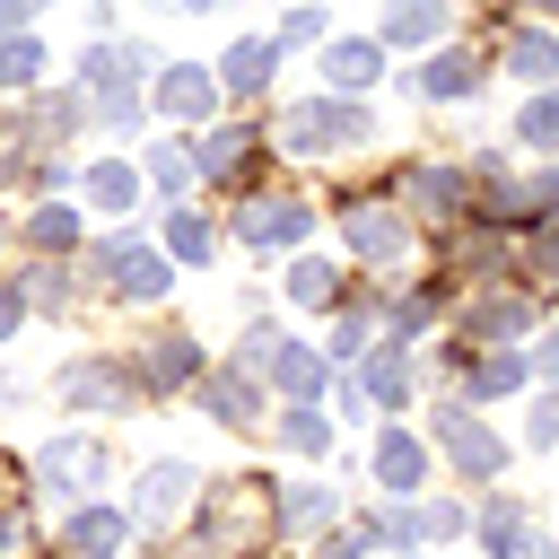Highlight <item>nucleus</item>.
<instances>
[{"label":"nucleus","instance_id":"obj_37","mask_svg":"<svg viewBox=\"0 0 559 559\" xmlns=\"http://www.w3.org/2000/svg\"><path fill=\"white\" fill-rule=\"evenodd\" d=\"M533 9H559V0H533Z\"/></svg>","mask_w":559,"mask_h":559},{"label":"nucleus","instance_id":"obj_36","mask_svg":"<svg viewBox=\"0 0 559 559\" xmlns=\"http://www.w3.org/2000/svg\"><path fill=\"white\" fill-rule=\"evenodd\" d=\"M166 9H210V0H166Z\"/></svg>","mask_w":559,"mask_h":559},{"label":"nucleus","instance_id":"obj_14","mask_svg":"<svg viewBox=\"0 0 559 559\" xmlns=\"http://www.w3.org/2000/svg\"><path fill=\"white\" fill-rule=\"evenodd\" d=\"M157 105H166V114H201V105H210V70H192V61H183V70H166Z\"/></svg>","mask_w":559,"mask_h":559},{"label":"nucleus","instance_id":"obj_18","mask_svg":"<svg viewBox=\"0 0 559 559\" xmlns=\"http://www.w3.org/2000/svg\"><path fill=\"white\" fill-rule=\"evenodd\" d=\"M480 533H489V550H498V559H533V533H524V515H515V507H498Z\"/></svg>","mask_w":559,"mask_h":559},{"label":"nucleus","instance_id":"obj_3","mask_svg":"<svg viewBox=\"0 0 559 559\" xmlns=\"http://www.w3.org/2000/svg\"><path fill=\"white\" fill-rule=\"evenodd\" d=\"M341 236H349L367 262H384V253H402V236H411V227H402L384 201H358V210H341Z\"/></svg>","mask_w":559,"mask_h":559},{"label":"nucleus","instance_id":"obj_33","mask_svg":"<svg viewBox=\"0 0 559 559\" xmlns=\"http://www.w3.org/2000/svg\"><path fill=\"white\" fill-rule=\"evenodd\" d=\"M533 367H542V376H559V332H542V349H533Z\"/></svg>","mask_w":559,"mask_h":559},{"label":"nucleus","instance_id":"obj_28","mask_svg":"<svg viewBox=\"0 0 559 559\" xmlns=\"http://www.w3.org/2000/svg\"><path fill=\"white\" fill-rule=\"evenodd\" d=\"M524 140L533 148H559V96H533L524 105Z\"/></svg>","mask_w":559,"mask_h":559},{"label":"nucleus","instance_id":"obj_7","mask_svg":"<svg viewBox=\"0 0 559 559\" xmlns=\"http://www.w3.org/2000/svg\"><path fill=\"white\" fill-rule=\"evenodd\" d=\"M306 236V210L297 201H253L245 210V245H297Z\"/></svg>","mask_w":559,"mask_h":559},{"label":"nucleus","instance_id":"obj_25","mask_svg":"<svg viewBox=\"0 0 559 559\" xmlns=\"http://www.w3.org/2000/svg\"><path fill=\"white\" fill-rule=\"evenodd\" d=\"M288 297L297 306H332V262H297L288 271Z\"/></svg>","mask_w":559,"mask_h":559},{"label":"nucleus","instance_id":"obj_16","mask_svg":"<svg viewBox=\"0 0 559 559\" xmlns=\"http://www.w3.org/2000/svg\"><path fill=\"white\" fill-rule=\"evenodd\" d=\"M271 52H280V44H262V35H253V44H236V52H227V87H236V96H253V87H262V70H271Z\"/></svg>","mask_w":559,"mask_h":559},{"label":"nucleus","instance_id":"obj_24","mask_svg":"<svg viewBox=\"0 0 559 559\" xmlns=\"http://www.w3.org/2000/svg\"><path fill=\"white\" fill-rule=\"evenodd\" d=\"M437 26H445V0H402V9H393V35H402V44H419V35H437Z\"/></svg>","mask_w":559,"mask_h":559},{"label":"nucleus","instance_id":"obj_19","mask_svg":"<svg viewBox=\"0 0 559 559\" xmlns=\"http://www.w3.org/2000/svg\"><path fill=\"white\" fill-rule=\"evenodd\" d=\"M507 61H515L524 79H550V70H559V44H550V35H515V44H507Z\"/></svg>","mask_w":559,"mask_h":559},{"label":"nucleus","instance_id":"obj_5","mask_svg":"<svg viewBox=\"0 0 559 559\" xmlns=\"http://www.w3.org/2000/svg\"><path fill=\"white\" fill-rule=\"evenodd\" d=\"M183 498H192V472H183V463H148V472H140V515H148V524H166Z\"/></svg>","mask_w":559,"mask_h":559},{"label":"nucleus","instance_id":"obj_38","mask_svg":"<svg viewBox=\"0 0 559 559\" xmlns=\"http://www.w3.org/2000/svg\"><path fill=\"white\" fill-rule=\"evenodd\" d=\"M0 480H9V472H0Z\"/></svg>","mask_w":559,"mask_h":559},{"label":"nucleus","instance_id":"obj_35","mask_svg":"<svg viewBox=\"0 0 559 559\" xmlns=\"http://www.w3.org/2000/svg\"><path fill=\"white\" fill-rule=\"evenodd\" d=\"M17 306H26V297H17V288H0V332L17 323Z\"/></svg>","mask_w":559,"mask_h":559},{"label":"nucleus","instance_id":"obj_21","mask_svg":"<svg viewBox=\"0 0 559 559\" xmlns=\"http://www.w3.org/2000/svg\"><path fill=\"white\" fill-rule=\"evenodd\" d=\"M131 192H140L131 166H96V175H87V201H105V210H131Z\"/></svg>","mask_w":559,"mask_h":559},{"label":"nucleus","instance_id":"obj_9","mask_svg":"<svg viewBox=\"0 0 559 559\" xmlns=\"http://www.w3.org/2000/svg\"><path fill=\"white\" fill-rule=\"evenodd\" d=\"M437 437H445V445L463 454V472H498V437H480V428H472L463 411H437Z\"/></svg>","mask_w":559,"mask_h":559},{"label":"nucleus","instance_id":"obj_2","mask_svg":"<svg viewBox=\"0 0 559 559\" xmlns=\"http://www.w3.org/2000/svg\"><path fill=\"white\" fill-rule=\"evenodd\" d=\"M105 262H114V288H122V297H166V288H175V280H166V253L131 245V236H114Z\"/></svg>","mask_w":559,"mask_h":559},{"label":"nucleus","instance_id":"obj_13","mask_svg":"<svg viewBox=\"0 0 559 559\" xmlns=\"http://www.w3.org/2000/svg\"><path fill=\"white\" fill-rule=\"evenodd\" d=\"M411 87H419V96H463V87H472V61H463V52H437L428 70H411Z\"/></svg>","mask_w":559,"mask_h":559},{"label":"nucleus","instance_id":"obj_22","mask_svg":"<svg viewBox=\"0 0 559 559\" xmlns=\"http://www.w3.org/2000/svg\"><path fill=\"white\" fill-rule=\"evenodd\" d=\"M411 192H419L428 210H454V201H463V175H454V166H419V175H411Z\"/></svg>","mask_w":559,"mask_h":559},{"label":"nucleus","instance_id":"obj_26","mask_svg":"<svg viewBox=\"0 0 559 559\" xmlns=\"http://www.w3.org/2000/svg\"><path fill=\"white\" fill-rule=\"evenodd\" d=\"M524 384V358H480L472 367V393H515Z\"/></svg>","mask_w":559,"mask_h":559},{"label":"nucleus","instance_id":"obj_15","mask_svg":"<svg viewBox=\"0 0 559 559\" xmlns=\"http://www.w3.org/2000/svg\"><path fill=\"white\" fill-rule=\"evenodd\" d=\"M323 70H332V87H367L376 79V44H332Z\"/></svg>","mask_w":559,"mask_h":559},{"label":"nucleus","instance_id":"obj_29","mask_svg":"<svg viewBox=\"0 0 559 559\" xmlns=\"http://www.w3.org/2000/svg\"><path fill=\"white\" fill-rule=\"evenodd\" d=\"M332 358H341V367L367 358V314H341V323H332Z\"/></svg>","mask_w":559,"mask_h":559},{"label":"nucleus","instance_id":"obj_12","mask_svg":"<svg viewBox=\"0 0 559 559\" xmlns=\"http://www.w3.org/2000/svg\"><path fill=\"white\" fill-rule=\"evenodd\" d=\"M61 393H70V402H87V411H114V402H122V376H114V367H70V376H61Z\"/></svg>","mask_w":559,"mask_h":559},{"label":"nucleus","instance_id":"obj_10","mask_svg":"<svg viewBox=\"0 0 559 559\" xmlns=\"http://www.w3.org/2000/svg\"><path fill=\"white\" fill-rule=\"evenodd\" d=\"M201 411H210V419H227V428H245V419H253V384L218 367V376L201 384Z\"/></svg>","mask_w":559,"mask_h":559},{"label":"nucleus","instance_id":"obj_30","mask_svg":"<svg viewBox=\"0 0 559 559\" xmlns=\"http://www.w3.org/2000/svg\"><path fill=\"white\" fill-rule=\"evenodd\" d=\"M280 437H288L297 454H323V419H314V411H288V428H280Z\"/></svg>","mask_w":559,"mask_h":559},{"label":"nucleus","instance_id":"obj_34","mask_svg":"<svg viewBox=\"0 0 559 559\" xmlns=\"http://www.w3.org/2000/svg\"><path fill=\"white\" fill-rule=\"evenodd\" d=\"M26 9H35V0H0V26H26Z\"/></svg>","mask_w":559,"mask_h":559},{"label":"nucleus","instance_id":"obj_27","mask_svg":"<svg viewBox=\"0 0 559 559\" xmlns=\"http://www.w3.org/2000/svg\"><path fill=\"white\" fill-rule=\"evenodd\" d=\"M35 70H44V52H35L26 35H17V44H0V87H26Z\"/></svg>","mask_w":559,"mask_h":559},{"label":"nucleus","instance_id":"obj_6","mask_svg":"<svg viewBox=\"0 0 559 559\" xmlns=\"http://www.w3.org/2000/svg\"><path fill=\"white\" fill-rule=\"evenodd\" d=\"M122 533H131V524H122L114 507H79L61 542H70V550H87V559H114V550H122Z\"/></svg>","mask_w":559,"mask_h":559},{"label":"nucleus","instance_id":"obj_23","mask_svg":"<svg viewBox=\"0 0 559 559\" xmlns=\"http://www.w3.org/2000/svg\"><path fill=\"white\" fill-rule=\"evenodd\" d=\"M367 384H376L384 402H402V393H411V367H402V349H367Z\"/></svg>","mask_w":559,"mask_h":559},{"label":"nucleus","instance_id":"obj_31","mask_svg":"<svg viewBox=\"0 0 559 559\" xmlns=\"http://www.w3.org/2000/svg\"><path fill=\"white\" fill-rule=\"evenodd\" d=\"M70 236H79L70 210H44V218H35V245H70Z\"/></svg>","mask_w":559,"mask_h":559},{"label":"nucleus","instance_id":"obj_32","mask_svg":"<svg viewBox=\"0 0 559 559\" xmlns=\"http://www.w3.org/2000/svg\"><path fill=\"white\" fill-rule=\"evenodd\" d=\"M550 437H559V402H542V411H533V445H550Z\"/></svg>","mask_w":559,"mask_h":559},{"label":"nucleus","instance_id":"obj_1","mask_svg":"<svg viewBox=\"0 0 559 559\" xmlns=\"http://www.w3.org/2000/svg\"><path fill=\"white\" fill-rule=\"evenodd\" d=\"M280 140L314 157V148H332V140H367V122H358L349 105H288V114H280Z\"/></svg>","mask_w":559,"mask_h":559},{"label":"nucleus","instance_id":"obj_20","mask_svg":"<svg viewBox=\"0 0 559 559\" xmlns=\"http://www.w3.org/2000/svg\"><path fill=\"white\" fill-rule=\"evenodd\" d=\"M236 157H245V131H201L192 140V166H210V175H227Z\"/></svg>","mask_w":559,"mask_h":559},{"label":"nucleus","instance_id":"obj_4","mask_svg":"<svg viewBox=\"0 0 559 559\" xmlns=\"http://www.w3.org/2000/svg\"><path fill=\"white\" fill-rule=\"evenodd\" d=\"M376 480H384V489H419V480H428V445H419L411 428H393V437L376 445Z\"/></svg>","mask_w":559,"mask_h":559},{"label":"nucleus","instance_id":"obj_8","mask_svg":"<svg viewBox=\"0 0 559 559\" xmlns=\"http://www.w3.org/2000/svg\"><path fill=\"white\" fill-rule=\"evenodd\" d=\"M192 367H201V358H192V341H175V332H166V341H148V358H140V384H148V393H166V384H183Z\"/></svg>","mask_w":559,"mask_h":559},{"label":"nucleus","instance_id":"obj_17","mask_svg":"<svg viewBox=\"0 0 559 559\" xmlns=\"http://www.w3.org/2000/svg\"><path fill=\"white\" fill-rule=\"evenodd\" d=\"M166 236H175V253H183V262H210V245H218L201 210H175V218H166Z\"/></svg>","mask_w":559,"mask_h":559},{"label":"nucleus","instance_id":"obj_11","mask_svg":"<svg viewBox=\"0 0 559 559\" xmlns=\"http://www.w3.org/2000/svg\"><path fill=\"white\" fill-rule=\"evenodd\" d=\"M35 472H44V480H96V472H105V454H96V445H70V437H52Z\"/></svg>","mask_w":559,"mask_h":559}]
</instances>
